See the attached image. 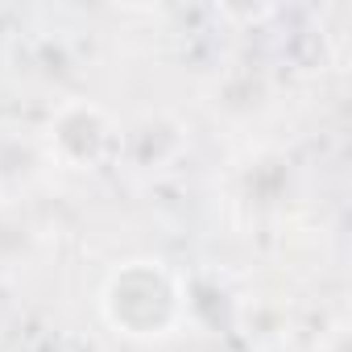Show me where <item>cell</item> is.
Returning <instances> with one entry per match:
<instances>
[{
    "instance_id": "1",
    "label": "cell",
    "mask_w": 352,
    "mask_h": 352,
    "mask_svg": "<svg viewBox=\"0 0 352 352\" xmlns=\"http://www.w3.org/2000/svg\"><path fill=\"white\" fill-rule=\"evenodd\" d=\"M100 311L120 336L133 340L166 336L183 315V286L157 261H129L108 278L100 294Z\"/></svg>"
},
{
    "instance_id": "2",
    "label": "cell",
    "mask_w": 352,
    "mask_h": 352,
    "mask_svg": "<svg viewBox=\"0 0 352 352\" xmlns=\"http://www.w3.org/2000/svg\"><path fill=\"white\" fill-rule=\"evenodd\" d=\"M120 149V129L116 120L87 100H71L54 112L50 120V153L71 166V170H96Z\"/></svg>"
}]
</instances>
